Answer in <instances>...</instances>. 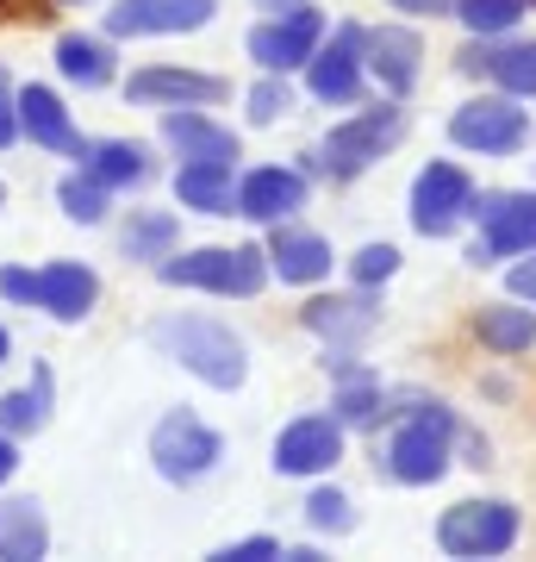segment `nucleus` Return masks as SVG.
I'll return each mask as SVG.
<instances>
[{"mask_svg":"<svg viewBox=\"0 0 536 562\" xmlns=\"http://www.w3.org/2000/svg\"><path fill=\"white\" fill-rule=\"evenodd\" d=\"M81 169L106 188V194H119V188H138L150 181V157H144V144L132 138H106V144H88L81 150Z\"/></svg>","mask_w":536,"mask_h":562,"instance_id":"24","label":"nucleus"},{"mask_svg":"<svg viewBox=\"0 0 536 562\" xmlns=\"http://www.w3.org/2000/svg\"><path fill=\"white\" fill-rule=\"evenodd\" d=\"M57 7H81V0H57Z\"/></svg>","mask_w":536,"mask_h":562,"instance_id":"44","label":"nucleus"},{"mask_svg":"<svg viewBox=\"0 0 536 562\" xmlns=\"http://www.w3.org/2000/svg\"><path fill=\"white\" fill-rule=\"evenodd\" d=\"M57 201H62V213H69L76 225H100V220H106V188H100L88 169H76V176L57 181Z\"/></svg>","mask_w":536,"mask_h":562,"instance_id":"31","label":"nucleus"},{"mask_svg":"<svg viewBox=\"0 0 536 562\" xmlns=\"http://www.w3.org/2000/svg\"><path fill=\"white\" fill-rule=\"evenodd\" d=\"M219 13V0H119L106 13L113 38H162V32H199Z\"/></svg>","mask_w":536,"mask_h":562,"instance_id":"11","label":"nucleus"},{"mask_svg":"<svg viewBox=\"0 0 536 562\" xmlns=\"http://www.w3.org/2000/svg\"><path fill=\"white\" fill-rule=\"evenodd\" d=\"M475 206V181L461 176L456 162H424L412 181V225L424 238H449Z\"/></svg>","mask_w":536,"mask_h":562,"instance_id":"9","label":"nucleus"},{"mask_svg":"<svg viewBox=\"0 0 536 562\" xmlns=\"http://www.w3.org/2000/svg\"><path fill=\"white\" fill-rule=\"evenodd\" d=\"M269 557H287L275 538H243V543H225L219 562H269Z\"/></svg>","mask_w":536,"mask_h":562,"instance_id":"37","label":"nucleus"},{"mask_svg":"<svg viewBox=\"0 0 536 562\" xmlns=\"http://www.w3.org/2000/svg\"><path fill=\"white\" fill-rule=\"evenodd\" d=\"M0 201H7V188H0Z\"/></svg>","mask_w":536,"mask_h":562,"instance_id":"45","label":"nucleus"},{"mask_svg":"<svg viewBox=\"0 0 536 562\" xmlns=\"http://www.w3.org/2000/svg\"><path fill=\"white\" fill-rule=\"evenodd\" d=\"M449 450H456V413L443 401H418L406 413V425L394 431V443H387V475L406 487H431L443 482Z\"/></svg>","mask_w":536,"mask_h":562,"instance_id":"3","label":"nucleus"},{"mask_svg":"<svg viewBox=\"0 0 536 562\" xmlns=\"http://www.w3.org/2000/svg\"><path fill=\"white\" fill-rule=\"evenodd\" d=\"M150 338H157L162 357H175L187 375H199L206 387H243L250 375V357H243V338L231 325L206 319V313H175V319H157L150 325Z\"/></svg>","mask_w":536,"mask_h":562,"instance_id":"1","label":"nucleus"},{"mask_svg":"<svg viewBox=\"0 0 536 562\" xmlns=\"http://www.w3.org/2000/svg\"><path fill=\"white\" fill-rule=\"evenodd\" d=\"M256 7H269V13H294V7H306V0H256Z\"/></svg>","mask_w":536,"mask_h":562,"instance_id":"42","label":"nucleus"},{"mask_svg":"<svg viewBox=\"0 0 536 562\" xmlns=\"http://www.w3.org/2000/svg\"><path fill=\"white\" fill-rule=\"evenodd\" d=\"M338 457H343V419H324V413L294 419L275 438V469L281 475H324Z\"/></svg>","mask_w":536,"mask_h":562,"instance_id":"13","label":"nucleus"},{"mask_svg":"<svg viewBox=\"0 0 536 562\" xmlns=\"http://www.w3.org/2000/svg\"><path fill=\"white\" fill-rule=\"evenodd\" d=\"M394 269H399V250H394V244H368V250H356V262H350L356 288H380Z\"/></svg>","mask_w":536,"mask_h":562,"instance_id":"35","label":"nucleus"},{"mask_svg":"<svg viewBox=\"0 0 536 562\" xmlns=\"http://www.w3.org/2000/svg\"><path fill=\"white\" fill-rule=\"evenodd\" d=\"M0 294H7V301H20V306H38V269H20V262H13V269H0Z\"/></svg>","mask_w":536,"mask_h":562,"instance_id":"36","label":"nucleus"},{"mask_svg":"<svg viewBox=\"0 0 536 562\" xmlns=\"http://www.w3.org/2000/svg\"><path fill=\"white\" fill-rule=\"evenodd\" d=\"M175 238H181L175 213L144 206V213H132V225H125V257H132V262H162L169 250H175Z\"/></svg>","mask_w":536,"mask_h":562,"instance_id":"27","label":"nucleus"},{"mask_svg":"<svg viewBox=\"0 0 536 562\" xmlns=\"http://www.w3.org/2000/svg\"><path fill=\"white\" fill-rule=\"evenodd\" d=\"M50 550V525L38 501H0V557L7 562H38Z\"/></svg>","mask_w":536,"mask_h":562,"instance_id":"25","label":"nucleus"},{"mask_svg":"<svg viewBox=\"0 0 536 562\" xmlns=\"http://www.w3.org/2000/svg\"><path fill=\"white\" fill-rule=\"evenodd\" d=\"M387 406H380V382H368V375H350V382L338 387V419L343 425H375Z\"/></svg>","mask_w":536,"mask_h":562,"instance_id":"32","label":"nucleus"},{"mask_svg":"<svg viewBox=\"0 0 536 562\" xmlns=\"http://www.w3.org/2000/svg\"><path fill=\"white\" fill-rule=\"evenodd\" d=\"M468 213L480 220V238H475V250H468L475 262L536 250V194H480Z\"/></svg>","mask_w":536,"mask_h":562,"instance_id":"8","label":"nucleus"},{"mask_svg":"<svg viewBox=\"0 0 536 562\" xmlns=\"http://www.w3.org/2000/svg\"><path fill=\"white\" fill-rule=\"evenodd\" d=\"M306 525H312V531H350V525H356L350 494H338V487H312V494H306Z\"/></svg>","mask_w":536,"mask_h":562,"instance_id":"33","label":"nucleus"},{"mask_svg":"<svg viewBox=\"0 0 536 562\" xmlns=\"http://www.w3.org/2000/svg\"><path fill=\"white\" fill-rule=\"evenodd\" d=\"M306 88H312L318 101H331V106L356 101L362 94V25H343L331 44L318 38V50L306 57Z\"/></svg>","mask_w":536,"mask_h":562,"instance_id":"12","label":"nucleus"},{"mask_svg":"<svg viewBox=\"0 0 536 562\" xmlns=\"http://www.w3.org/2000/svg\"><path fill=\"white\" fill-rule=\"evenodd\" d=\"M13 469H20V450H13V438H7V431H0V482H7Z\"/></svg>","mask_w":536,"mask_h":562,"instance_id":"41","label":"nucleus"},{"mask_svg":"<svg viewBox=\"0 0 536 562\" xmlns=\"http://www.w3.org/2000/svg\"><path fill=\"white\" fill-rule=\"evenodd\" d=\"M318 38H324V20H318L312 7H294V13H275V20H262L250 32V57L269 76H287V69H306Z\"/></svg>","mask_w":536,"mask_h":562,"instance_id":"10","label":"nucleus"},{"mask_svg":"<svg viewBox=\"0 0 536 562\" xmlns=\"http://www.w3.org/2000/svg\"><path fill=\"white\" fill-rule=\"evenodd\" d=\"M162 144H169V150H181L187 162H199V157L238 162V138H231L219 120H206L199 106H169V113H162Z\"/></svg>","mask_w":536,"mask_h":562,"instance_id":"21","label":"nucleus"},{"mask_svg":"<svg viewBox=\"0 0 536 562\" xmlns=\"http://www.w3.org/2000/svg\"><path fill=\"white\" fill-rule=\"evenodd\" d=\"M225 457V438L213 431L206 419H194L187 406H175V413H162L157 431H150V462H157L162 482H199V475H213Z\"/></svg>","mask_w":536,"mask_h":562,"instance_id":"4","label":"nucleus"},{"mask_svg":"<svg viewBox=\"0 0 536 562\" xmlns=\"http://www.w3.org/2000/svg\"><path fill=\"white\" fill-rule=\"evenodd\" d=\"M7 350H13V338H7V325H0V362H7Z\"/></svg>","mask_w":536,"mask_h":562,"instance_id":"43","label":"nucleus"},{"mask_svg":"<svg viewBox=\"0 0 536 562\" xmlns=\"http://www.w3.org/2000/svg\"><path fill=\"white\" fill-rule=\"evenodd\" d=\"M299 206H306V176H299V169L269 162V169H250V176L238 181V213L243 220H256V225L294 220Z\"/></svg>","mask_w":536,"mask_h":562,"instance_id":"15","label":"nucleus"},{"mask_svg":"<svg viewBox=\"0 0 536 562\" xmlns=\"http://www.w3.org/2000/svg\"><path fill=\"white\" fill-rule=\"evenodd\" d=\"M20 138V106H13V81H7V69H0V150Z\"/></svg>","mask_w":536,"mask_h":562,"instance_id":"38","label":"nucleus"},{"mask_svg":"<svg viewBox=\"0 0 536 562\" xmlns=\"http://www.w3.org/2000/svg\"><path fill=\"white\" fill-rule=\"evenodd\" d=\"M94 301H100V276L88 262H50V269H38V306L50 319L81 325L94 313Z\"/></svg>","mask_w":536,"mask_h":562,"instance_id":"17","label":"nucleus"},{"mask_svg":"<svg viewBox=\"0 0 536 562\" xmlns=\"http://www.w3.org/2000/svg\"><path fill=\"white\" fill-rule=\"evenodd\" d=\"M480 344L487 350H499V357H517V350H531L536 344V313L531 306H487L475 319Z\"/></svg>","mask_w":536,"mask_h":562,"instance_id":"28","label":"nucleus"},{"mask_svg":"<svg viewBox=\"0 0 536 562\" xmlns=\"http://www.w3.org/2000/svg\"><path fill=\"white\" fill-rule=\"evenodd\" d=\"M157 276L169 288H199V294H262V281H269V250L256 244H206V250H187V257H169L157 262Z\"/></svg>","mask_w":536,"mask_h":562,"instance_id":"2","label":"nucleus"},{"mask_svg":"<svg viewBox=\"0 0 536 562\" xmlns=\"http://www.w3.org/2000/svg\"><path fill=\"white\" fill-rule=\"evenodd\" d=\"M231 169H238V162H225V157L181 162L175 201H181V206H194V213H213V220L238 213V176H231Z\"/></svg>","mask_w":536,"mask_h":562,"instance_id":"19","label":"nucleus"},{"mask_svg":"<svg viewBox=\"0 0 536 562\" xmlns=\"http://www.w3.org/2000/svg\"><path fill=\"white\" fill-rule=\"evenodd\" d=\"M287 106H294V94H287V81L281 76H269V81L250 88V125H275Z\"/></svg>","mask_w":536,"mask_h":562,"instance_id":"34","label":"nucleus"},{"mask_svg":"<svg viewBox=\"0 0 536 562\" xmlns=\"http://www.w3.org/2000/svg\"><path fill=\"white\" fill-rule=\"evenodd\" d=\"M468 76H493L505 94H536V38L531 44H468L461 50Z\"/></svg>","mask_w":536,"mask_h":562,"instance_id":"22","label":"nucleus"},{"mask_svg":"<svg viewBox=\"0 0 536 562\" xmlns=\"http://www.w3.org/2000/svg\"><path fill=\"white\" fill-rule=\"evenodd\" d=\"M418 57H424V44H418L406 25H375V32H362V69H375V81L394 101L418 81Z\"/></svg>","mask_w":536,"mask_h":562,"instance_id":"16","label":"nucleus"},{"mask_svg":"<svg viewBox=\"0 0 536 562\" xmlns=\"http://www.w3.org/2000/svg\"><path fill=\"white\" fill-rule=\"evenodd\" d=\"M57 69H62V81H76V88H106V81H113V50H106V38L62 32L57 38Z\"/></svg>","mask_w":536,"mask_h":562,"instance_id":"26","label":"nucleus"},{"mask_svg":"<svg viewBox=\"0 0 536 562\" xmlns=\"http://www.w3.org/2000/svg\"><path fill=\"white\" fill-rule=\"evenodd\" d=\"M269 269H275L281 281H324L331 276V244L318 238V232H299V225L275 220V232H269Z\"/></svg>","mask_w":536,"mask_h":562,"instance_id":"20","label":"nucleus"},{"mask_svg":"<svg viewBox=\"0 0 536 562\" xmlns=\"http://www.w3.org/2000/svg\"><path fill=\"white\" fill-rule=\"evenodd\" d=\"M399 13H456V0H387Z\"/></svg>","mask_w":536,"mask_h":562,"instance_id":"40","label":"nucleus"},{"mask_svg":"<svg viewBox=\"0 0 536 562\" xmlns=\"http://www.w3.org/2000/svg\"><path fill=\"white\" fill-rule=\"evenodd\" d=\"M524 7L531 0H456V20L475 32V38H499V32H512L524 20Z\"/></svg>","mask_w":536,"mask_h":562,"instance_id":"30","label":"nucleus"},{"mask_svg":"<svg viewBox=\"0 0 536 562\" xmlns=\"http://www.w3.org/2000/svg\"><path fill=\"white\" fill-rule=\"evenodd\" d=\"M399 132H406V113H399V106H368V113L343 120L338 132L324 138L318 162H324V176H331V181H356L362 169H375V162L394 150Z\"/></svg>","mask_w":536,"mask_h":562,"instance_id":"5","label":"nucleus"},{"mask_svg":"<svg viewBox=\"0 0 536 562\" xmlns=\"http://www.w3.org/2000/svg\"><path fill=\"white\" fill-rule=\"evenodd\" d=\"M449 138L461 150H480V157H512L531 138V120H524V106H512V94H480V101L456 106Z\"/></svg>","mask_w":536,"mask_h":562,"instance_id":"7","label":"nucleus"},{"mask_svg":"<svg viewBox=\"0 0 536 562\" xmlns=\"http://www.w3.org/2000/svg\"><path fill=\"white\" fill-rule=\"evenodd\" d=\"M505 281H512V294H517V301H531V306H536V257L512 262V276H505Z\"/></svg>","mask_w":536,"mask_h":562,"instance_id":"39","label":"nucleus"},{"mask_svg":"<svg viewBox=\"0 0 536 562\" xmlns=\"http://www.w3.org/2000/svg\"><path fill=\"white\" fill-rule=\"evenodd\" d=\"M306 325H312L318 338H331V344H356L380 325V306H375L368 288H362V294H324V301L306 306Z\"/></svg>","mask_w":536,"mask_h":562,"instance_id":"23","label":"nucleus"},{"mask_svg":"<svg viewBox=\"0 0 536 562\" xmlns=\"http://www.w3.org/2000/svg\"><path fill=\"white\" fill-rule=\"evenodd\" d=\"M13 106H20V138H32L38 150H62V157H81V150H88V138H81L76 120H69V106H62L44 81L20 88Z\"/></svg>","mask_w":536,"mask_h":562,"instance_id":"14","label":"nucleus"},{"mask_svg":"<svg viewBox=\"0 0 536 562\" xmlns=\"http://www.w3.org/2000/svg\"><path fill=\"white\" fill-rule=\"evenodd\" d=\"M437 543H443V557H456V562H480V557H505L517 543V506L505 501H461L443 513L437 525Z\"/></svg>","mask_w":536,"mask_h":562,"instance_id":"6","label":"nucleus"},{"mask_svg":"<svg viewBox=\"0 0 536 562\" xmlns=\"http://www.w3.org/2000/svg\"><path fill=\"white\" fill-rule=\"evenodd\" d=\"M132 101L150 106H213L225 101V81L206 69H138L132 76Z\"/></svg>","mask_w":536,"mask_h":562,"instance_id":"18","label":"nucleus"},{"mask_svg":"<svg viewBox=\"0 0 536 562\" xmlns=\"http://www.w3.org/2000/svg\"><path fill=\"white\" fill-rule=\"evenodd\" d=\"M44 419H50V375L38 369V382H32V387L0 394V431H7V438H20V431H38Z\"/></svg>","mask_w":536,"mask_h":562,"instance_id":"29","label":"nucleus"}]
</instances>
